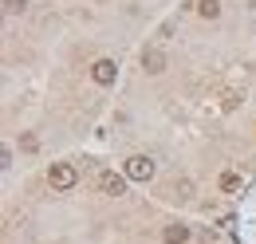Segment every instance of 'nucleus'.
I'll list each match as a JSON object with an SVG mask.
<instances>
[{
	"label": "nucleus",
	"mask_w": 256,
	"mask_h": 244,
	"mask_svg": "<svg viewBox=\"0 0 256 244\" xmlns=\"http://www.w3.org/2000/svg\"><path fill=\"white\" fill-rule=\"evenodd\" d=\"M48 185L60 189V193H67V189L79 185V170H75L71 162H52V170H48Z\"/></svg>",
	"instance_id": "nucleus-1"
},
{
	"label": "nucleus",
	"mask_w": 256,
	"mask_h": 244,
	"mask_svg": "<svg viewBox=\"0 0 256 244\" xmlns=\"http://www.w3.org/2000/svg\"><path fill=\"white\" fill-rule=\"evenodd\" d=\"M122 174H126L130 182H150V178H154V162H150L146 154H134V158H126Z\"/></svg>",
	"instance_id": "nucleus-2"
},
{
	"label": "nucleus",
	"mask_w": 256,
	"mask_h": 244,
	"mask_svg": "<svg viewBox=\"0 0 256 244\" xmlns=\"http://www.w3.org/2000/svg\"><path fill=\"white\" fill-rule=\"evenodd\" d=\"M126 174H114V170H102L98 174V193H106V197H122L126 193Z\"/></svg>",
	"instance_id": "nucleus-3"
},
{
	"label": "nucleus",
	"mask_w": 256,
	"mask_h": 244,
	"mask_svg": "<svg viewBox=\"0 0 256 244\" xmlns=\"http://www.w3.org/2000/svg\"><path fill=\"white\" fill-rule=\"evenodd\" d=\"M114 75H118V63H114V60H95V63H91V79H95L98 87H110Z\"/></svg>",
	"instance_id": "nucleus-4"
},
{
	"label": "nucleus",
	"mask_w": 256,
	"mask_h": 244,
	"mask_svg": "<svg viewBox=\"0 0 256 244\" xmlns=\"http://www.w3.org/2000/svg\"><path fill=\"white\" fill-rule=\"evenodd\" d=\"M142 67H146L150 75H162V71H166V52H162V48H146V52H142Z\"/></svg>",
	"instance_id": "nucleus-5"
},
{
	"label": "nucleus",
	"mask_w": 256,
	"mask_h": 244,
	"mask_svg": "<svg viewBox=\"0 0 256 244\" xmlns=\"http://www.w3.org/2000/svg\"><path fill=\"white\" fill-rule=\"evenodd\" d=\"M162 240L166 244H186L190 240V228H186V224H166V228H162Z\"/></svg>",
	"instance_id": "nucleus-6"
},
{
	"label": "nucleus",
	"mask_w": 256,
	"mask_h": 244,
	"mask_svg": "<svg viewBox=\"0 0 256 244\" xmlns=\"http://www.w3.org/2000/svg\"><path fill=\"white\" fill-rule=\"evenodd\" d=\"M197 12H201L205 20H217V16H221V0H197Z\"/></svg>",
	"instance_id": "nucleus-7"
},
{
	"label": "nucleus",
	"mask_w": 256,
	"mask_h": 244,
	"mask_svg": "<svg viewBox=\"0 0 256 244\" xmlns=\"http://www.w3.org/2000/svg\"><path fill=\"white\" fill-rule=\"evenodd\" d=\"M221 189L224 193H236L240 189V174H221Z\"/></svg>",
	"instance_id": "nucleus-8"
},
{
	"label": "nucleus",
	"mask_w": 256,
	"mask_h": 244,
	"mask_svg": "<svg viewBox=\"0 0 256 244\" xmlns=\"http://www.w3.org/2000/svg\"><path fill=\"white\" fill-rule=\"evenodd\" d=\"M28 8V0H4V12L8 16H16V12H24Z\"/></svg>",
	"instance_id": "nucleus-9"
}]
</instances>
